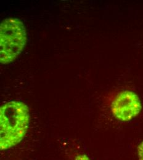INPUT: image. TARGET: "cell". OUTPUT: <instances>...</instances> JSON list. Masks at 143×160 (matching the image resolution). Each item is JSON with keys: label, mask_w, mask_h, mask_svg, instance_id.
Returning <instances> with one entry per match:
<instances>
[{"label": "cell", "mask_w": 143, "mask_h": 160, "mask_svg": "<svg viewBox=\"0 0 143 160\" xmlns=\"http://www.w3.org/2000/svg\"><path fill=\"white\" fill-rule=\"evenodd\" d=\"M28 106L21 101L11 100L0 108V148L8 150L24 138L29 126Z\"/></svg>", "instance_id": "obj_1"}, {"label": "cell", "mask_w": 143, "mask_h": 160, "mask_svg": "<svg viewBox=\"0 0 143 160\" xmlns=\"http://www.w3.org/2000/svg\"><path fill=\"white\" fill-rule=\"evenodd\" d=\"M27 40L23 22L17 18H8L0 25V61L9 63L19 56Z\"/></svg>", "instance_id": "obj_2"}, {"label": "cell", "mask_w": 143, "mask_h": 160, "mask_svg": "<svg viewBox=\"0 0 143 160\" xmlns=\"http://www.w3.org/2000/svg\"><path fill=\"white\" fill-rule=\"evenodd\" d=\"M143 105L138 95L130 90L117 93L110 103L113 117L119 121L128 122L133 120L141 113Z\"/></svg>", "instance_id": "obj_3"}, {"label": "cell", "mask_w": 143, "mask_h": 160, "mask_svg": "<svg viewBox=\"0 0 143 160\" xmlns=\"http://www.w3.org/2000/svg\"><path fill=\"white\" fill-rule=\"evenodd\" d=\"M137 157L138 160H143V140L137 147Z\"/></svg>", "instance_id": "obj_4"}, {"label": "cell", "mask_w": 143, "mask_h": 160, "mask_svg": "<svg viewBox=\"0 0 143 160\" xmlns=\"http://www.w3.org/2000/svg\"><path fill=\"white\" fill-rule=\"evenodd\" d=\"M74 160H91L89 157L84 154H82V155H79L78 156H77Z\"/></svg>", "instance_id": "obj_5"}]
</instances>
